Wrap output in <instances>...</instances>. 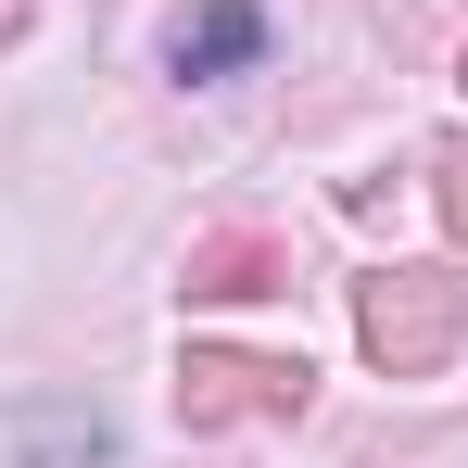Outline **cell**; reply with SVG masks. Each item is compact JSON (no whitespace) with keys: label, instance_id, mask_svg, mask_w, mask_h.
Segmentation results:
<instances>
[{"label":"cell","instance_id":"277c9868","mask_svg":"<svg viewBox=\"0 0 468 468\" xmlns=\"http://www.w3.org/2000/svg\"><path fill=\"white\" fill-rule=\"evenodd\" d=\"M240 64H266V13H253V0H203V13L165 26V77L177 89H216V77H240Z\"/></svg>","mask_w":468,"mask_h":468},{"label":"cell","instance_id":"7a4b0ae2","mask_svg":"<svg viewBox=\"0 0 468 468\" xmlns=\"http://www.w3.org/2000/svg\"><path fill=\"white\" fill-rule=\"evenodd\" d=\"M316 367L304 355H240V342H190L177 355V418L190 431H240V418H304Z\"/></svg>","mask_w":468,"mask_h":468},{"label":"cell","instance_id":"6da1fadb","mask_svg":"<svg viewBox=\"0 0 468 468\" xmlns=\"http://www.w3.org/2000/svg\"><path fill=\"white\" fill-rule=\"evenodd\" d=\"M468 342V279L456 266H367L355 279V355L380 380H431Z\"/></svg>","mask_w":468,"mask_h":468},{"label":"cell","instance_id":"3957f363","mask_svg":"<svg viewBox=\"0 0 468 468\" xmlns=\"http://www.w3.org/2000/svg\"><path fill=\"white\" fill-rule=\"evenodd\" d=\"M177 292L190 304H266V292H292V240L279 229H203L190 266H177Z\"/></svg>","mask_w":468,"mask_h":468},{"label":"cell","instance_id":"8992f818","mask_svg":"<svg viewBox=\"0 0 468 468\" xmlns=\"http://www.w3.org/2000/svg\"><path fill=\"white\" fill-rule=\"evenodd\" d=\"M77 456H101V418H51V431L26 443V468H77Z\"/></svg>","mask_w":468,"mask_h":468},{"label":"cell","instance_id":"52a82bcc","mask_svg":"<svg viewBox=\"0 0 468 468\" xmlns=\"http://www.w3.org/2000/svg\"><path fill=\"white\" fill-rule=\"evenodd\" d=\"M456 77H468V51H456Z\"/></svg>","mask_w":468,"mask_h":468},{"label":"cell","instance_id":"5b68a950","mask_svg":"<svg viewBox=\"0 0 468 468\" xmlns=\"http://www.w3.org/2000/svg\"><path fill=\"white\" fill-rule=\"evenodd\" d=\"M431 203H443V229H456V253H468V140L431 153Z\"/></svg>","mask_w":468,"mask_h":468}]
</instances>
